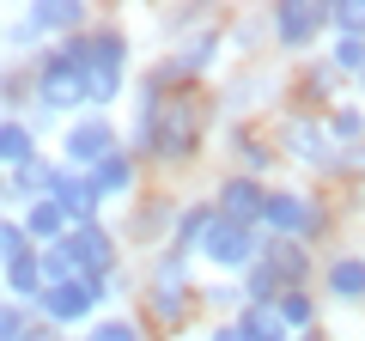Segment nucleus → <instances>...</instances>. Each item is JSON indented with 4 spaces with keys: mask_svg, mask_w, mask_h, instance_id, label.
Wrapping results in <instances>:
<instances>
[{
    "mask_svg": "<svg viewBox=\"0 0 365 341\" xmlns=\"http://www.w3.org/2000/svg\"><path fill=\"white\" fill-rule=\"evenodd\" d=\"M195 146H201V110H195V98H182V92L165 98V86L146 79L140 110H134V153H146L153 165L170 170V165H189Z\"/></svg>",
    "mask_w": 365,
    "mask_h": 341,
    "instance_id": "nucleus-1",
    "label": "nucleus"
},
{
    "mask_svg": "<svg viewBox=\"0 0 365 341\" xmlns=\"http://www.w3.org/2000/svg\"><path fill=\"white\" fill-rule=\"evenodd\" d=\"M311 268H317V256H311L304 244H292V238H262L256 268L244 275V299H250V305H274L280 292L304 287V280H311Z\"/></svg>",
    "mask_w": 365,
    "mask_h": 341,
    "instance_id": "nucleus-2",
    "label": "nucleus"
},
{
    "mask_svg": "<svg viewBox=\"0 0 365 341\" xmlns=\"http://www.w3.org/2000/svg\"><path fill=\"white\" fill-rule=\"evenodd\" d=\"M274 153H287L292 165L317 170V177H335L341 170V146H335V134H329L323 110H292V116L280 122V134H274Z\"/></svg>",
    "mask_w": 365,
    "mask_h": 341,
    "instance_id": "nucleus-3",
    "label": "nucleus"
},
{
    "mask_svg": "<svg viewBox=\"0 0 365 341\" xmlns=\"http://www.w3.org/2000/svg\"><path fill=\"white\" fill-rule=\"evenodd\" d=\"M86 79H91V116H104V104H116L122 79H128V37H122V25L86 31Z\"/></svg>",
    "mask_w": 365,
    "mask_h": 341,
    "instance_id": "nucleus-4",
    "label": "nucleus"
},
{
    "mask_svg": "<svg viewBox=\"0 0 365 341\" xmlns=\"http://www.w3.org/2000/svg\"><path fill=\"white\" fill-rule=\"evenodd\" d=\"M189 305H195V287H189V256H182V250H158L153 268H146V311H153L158 323L182 329Z\"/></svg>",
    "mask_w": 365,
    "mask_h": 341,
    "instance_id": "nucleus-5",
    "label": "nucleus"
},
{
    "mask_svg": "<svg viewBox=\"0 0 365 341\" xmlns=\"http://www.w3.org/2000/svg\"><path fill=\"white\" fill-rule=\"evenodd\" d=\"M110 287H116V280L73 275V280H61V287H43V299L31 305V311H37V323H49V329H73V323H91V317L110 305Z\"/></svg>",
    "mask_w": 365,
    "mask_h": 341,
    "instance_id": "nucleus-6",
    "label": "nucleus"
},
{
    "mask_svg": "<svg viewBox=\"0 0 365 341\" xmlns=\"http://www.w3.org/2000/svg\"><path fill=\"white\" fill-rule=\"evenodd\" d=\"M195 256L207 268H220V275H250L256 256H262V232H256V225H232V220L213 213L207 232H201V244H195Z\"/></svg>",
    "mask_w": 365,
    "mask_h": 341,
    "instance_id": "nucleus-7",
    "label": "nucleus"
},
{
    "mask_svg": "<svg viewBox=\"0 0 365 341\" xmlns=\"http://www.w3.org/2000/svg\"><path fill=\"white\" fill-rule=\"evenodd\" d=\"M323 225H329V208L317 195H304V189H268V201H262V232L268 238L304 244V238H317Z\"/></svg>",
    "mask_w": 365,
    "mask_h": 341,
    "instance_id": "nucleus-8",
    "label": "nucleus"
},
{
    "mask_svg": "<svg viewBox=\"0 0 365 341\" xmlns=\"http://www.w3.org/2000/svg\"><path fill=\"white\" fill-rule=\"evenodd\" d=\"M116 146H122V134H116V122H110V116H73L61 128V165L79 170V177H91Z\"/></svg>",
    "mask_w": 365,
    "mask_h": 341,
    "instance_id": "nucleus-9",
    "label": "nucleus"
},
{
    "mask_svg": "<svg viewBox=\"0 0 365 341\" xmlns=\"http://www.w3.org/2000/svg\"><path fill=\"white\" fill-rule=\"evenodd\" d=\"M323 31H335V25H329V6H317V0H280L268 13V37L280 49H311Z\"/></svg>",
    "mask_w": 365,
    "mask_h": 341,
    "instance_id": "nucleus-10",
    "label": "nucleus"
},
{
    "mask_svg": "<svg viewBox=\"0 0 365 341\" xmlns=\"http://www.w3.org/2000/svg\"><path fill=\"white\" fill-rule=\"evenodd\" d=\"M61 244H67V256H73V268H79L86 280H116L122 244H116V232H110V225H79V232H67Z\"/></svg>",
    "mask_w": 365,
    "mask_h": 341,
    "instance_id": "nucleus-11",
    "label": "nucleus"
},
{
    "mask_svg": "<svg viewBox=\"0 0 365 341\" xmlns=\"http://www.w3.org/2000/svg\"><path fill=\"white\" fill-rule=\"evenodd\" d=\"M213 55H220V25H201L195 37L189 43H177V49L165 55V61H158V86H182V79H195V73H207L213 67Z\"/></svg>",
    "mask_w": 365,
    "mask_h": 341,
    "instance_id": "nucleus-12",
    "label": "nucleus"
},
{
    "mask_svg": "<svg viewBox=\"0 0 365 341\" xmlns=\"http://www.w3.org/2000/svg\"><path fill=\"white\" fill-rule=\"evenodd\" d=\"M262 201H268V183H256L244 170L220 177V189H213V213L232 225H256V232H262Z\"/></svg>",
    "mask_w": 365,
    "mask_h": 341,
    "instance_id": "nucleus-13",
    "label": "nucleus"
},
{
    "mask_svg": "<svg viewBox=\"0 0 365 341\" xmlns=\"http://www.w3.org/2000/svg\"><path fill=\"white\" fill-rule=\"evenodd\" d=\"M49 201L67 213V225H104V195L91 189V177H79V170H67L61 165V177H55V189H49Z\"/></svg>",
    "mask_w": 365,
    "mask_h": 341,
    "instance_id": "nucleus-14",
    "label": "nucleus"
},
{
    "mask_svg": "<svg viewBox=\"0 0 365 341\" xmlns=\"http://www.w3.org/2000/svg\"><path fill=\"white\" fill-rule=\"evenodd\" d=\"M91 189L104 195V208H110V201H128L134 189H140V153H134V146H116L104 165L91 170Z\"/></svg>",
    "mask_w": 365,
    "mask_h": 341,
    "instance_id": "nucleus-15",
    "label": "nucleus"
},
{
    "mask_svg": "<svg viewBox=\"0 0 365 341\" xmlns=\"http://www.w3.org/2000/svg\"><path fill=\"white\" fill-rule=\"evenodd\" d=\"M323 292L335 305H365V250H341L323 263Z\"/></svg>",
    "mask_w": 365,
    "mask_h": 341,
    "instance_id": "nucleus-16",
    "label": "nucleus"
},
{
    "mask_svg": "<svg viewBox=\"0 0 365 341\" xmlns=\"http://www.w3.org/2000/svg\"><path fill=\"white\" fill-rule=\"evenodd\" d=\"M31 25H37L43 37L67 43V37H79V31H91V13H86V0H37V6H31Z\"/></svg>",
    "mask_w": 365,
    "mask_h": 341,
    "instance_id": "nucleus-17",
    "label": "nucleus"
},
{
    "mask_svg": "<svg viewBox=\"0 0 365 341\" xmlns=\"http://www.w3.org/2000/svg\"><path fill=\"white\" fill-rule=\"evenodd\" d=\"M55 177H61V158H31V165H19V170H6V195L19 201V208H31V201H49V189H55Z\"/></svg>",
    "mask_w": 365,
    "mask_h": 341,
    "instance_id": "nucleus-18",
    "label": "nucleus"
},
{
    "mask_svg": "<svg viewBox=\"0 0 365 341\" xmlns=\"http://www.w3.org/2000/svg\"><path fill=\"white\" fill-rule=\"evenodd\" d=\"M0 287H6V299H13V305H37L43 299V250L13 256V263L0 268Z\"/></svg>",
    "mask_w": 365,
    "mask_h": 341,
    "instance_id": "nucleus-19",
    "label": "nucleus"
},
{
    "mask_svg": "<svg viewBox=\"0 0 365 341\" xmlns=\"http://www.w3.org/2000/svg\"><path fill=\"white\" fill-rule=\"evenodd\" d=\"M19 220H25V238L37 250H49V244H61L73 225H67V213L55 208V201H31V208H19Z\"/></svg>",
    "mask_w": 365,
    "mask_h": 341,
    "instance_id": "nucleus-20",
    "label": "nucleus"
},
{
    "mask_svg": "<svg viewBox=\"0 0 365 341\" xmlns=\"http://www.w3.org/2000/svg\"><path fill=\"white\" fill-rule=\"evenodd\" d=\"M37 158V128L25 116H0V170H19Z\"/></svg>",
    "mask_w": 365,
    "mask_h": 341,
    "instance_id": "nucleus-21",
    "label": "nucleus"
},
{
    "mask_svg": "<svg viewBox=\"0 0 365 341\" xmlns=\"http://www.w3.org/2000/svg\"><path fill=\"white\" fill-rule=\"evenodd\" d=\"M323 122H329V134H335V146H359L365 141V104H353V98L323 104Z\"/></svg>",
    "mask_w": 365,
    "mask_h": 341,
    "instance_id": "nucleus-22",
    "label": "nucleus"
},
{
    "mask_svg": "<svg viewBox=\"0 0 365 341\" xmlns=\"http://www.w3.org/2000/svg\"><path fill=\"white\" fill-rule=\"evenodd\" d=\"M274 311H280L287 335H311V329H317V292H311V287H292V292L274 299Z\"/></svg>",
    "mask_w": 365,
    "mask_h": 341,
    "instance_id": "nucleus-23",
    "label": "nucleus"
},
{
    "mask_svg": "<svg viewBox=\"0 0 365 341\" xmlns=\"http://www.w3.org/2000/svg\"><path fill=\"white\" fill-rule=\"evenodd\" d=\"M232 323L244 329V341H292V335H287V323H280V311H274V305H244V311H237Z\"/></svg>",
    "mask_w": 365,
    "mask_h": 341,
    "instance_id": "nucleus-24",
    "label": "nucleus"
},
{
    "mask_svg": "<svg viewBox=\"0 0 365 341\" xmlns=\"http://www.w3.org/2000/svg\"><path fill=\"white\" fill-rule=\"evenodd\" d=\"M329 25H335V37H359L365 43V0H335V6H329Z\"/></svg>",
    "mask_w": 365,
    "mask_h": 341,
    "instance_id": "nucleus-25",
    "label": "nucleus"
},
{
    "mask_svg": "<svg viewBox=\"0 0 365 341\" xmlns=\"http://www.w3.org/2000/svg\"><path fill=\"white\" fill-rule=\"evenodd\" d=\"M86 341H140V317H98V323L86 329Z\"/></svg>",
    "mask_w": 365,
    "mask_h": 341,
    "instance_id": "nucleus-26",
    "label": "nucleus"
},
{
    "mask_svg": "<svg viewBox=\"0 0 365 341\" xmlns=\"http://www.w3.org/2000/svg\"><path fill=\"white\" fill-rule=\"evenodd\" d=\"M25 250H37L25 238V220H19V213H0V268L13 263V256H25Z\"/></svg>",
    "mask_w": 365,
    "mask_h": 341,
    "instance_id": "nucleus-27",
    "label": "nucleus"
},
{
    "mask_svg": "<svg viewBox=\"0 0 365 341\" xmlns=\"http://www.w3.org/2000/svg\"><path fill=\"white\" fill-rule=\"evenodd\" d=\"M31 323H37V311H31V305H0V341H25L31 335Z\"/></svg>",
    "mask_w": 365,
    "mask_h": 341,
    "instance_id": "nucleus-28",
    "label": "nucleus"
},
{
    "mask_svg": "<svg viewBox=\"0 0 365 341\" xmlns=\"http://www.w3.org/2000/svg\"><path fill=\"white\" fill-rule=\"evenodd\" d=\"M274 158H280V153H274L268 141H250V153H244V177H256V183H262V170H268Z\"/></svg>",
    "mask_w": 365,
    "mask_h": 341,
    "instance_id": "nucleus-29",
    "label": "nucleus"
},
{
    "mask_svg": "<svg viewBox=\"0 0 365 341\" xmlns=\"http://www.w3.org/2000/svg\"><path fill=\"white\" fill-rule=\"evenodd\" d=\"M6 43H13V49H31V43H43V31L31 25V13H25V19H13V25H6Z\"/></svg>",
    "mask_w": 365,
    "mask_h": 341,
    "instance_id": "nucleus-30",
    "label": "nucleus"
},
{
    "mask_svg": "<svg viewBox=\"0 0 365 341\" xmlns=\"http://www.w3.org/2000/svg\"><path fill=\"white\" fill-rule=\"evenodd\" d=\"M207 341H244V329H237V323H213Z\"/></svg>",
    "mask_w": 365,
    "mask_h": 341,
    "instance_id": "nucleus-31",
    "label": "nucleus"
},
{
    "mask_svg": "<svg viewBox=\"0 0 365 341\" xmlns=\"http://www.w3.org/2000/svg\"><path fill=\"white\" fill-rule=\"evenodd\" d=\"M353 92H359V98H365V61H359V73H353Z\"/></svg>",
    "mask_w": 365,
    "mask_h": 341,
    "instance_id": "nucleus-32",
    "label": "nucleus"
},
{
    "mask_svg": "<svg viewBox=\"0 0 365 341\" xmlns=\"http://www.w3.org/2000/svg\"><path fill=\"white\" fill-rule=\"evenodd\" d=\"M292 341H329V335H323V329H311V335H292Z\"/></svg>",
    "mask_w": 365,
    "mask_h": 341,
    "instance_id": "nucleus-33",
    "label": "nucleus"
},
{
    "mask_svg": "<svg viewBox=\"0 0 365 341\" xmlns=\"http://www.w3.org/2000/svg\"><path fill=\"white\" fill-rule=\"evenodd\" d=\"M0 201H13V195H6V170H0Z\"/></svg>",
    "mask_w": 365,
    "mask_h": 341,
    "instance_id": "nucleus-34",
    "label": "nucleus"
},
{
    "mask_svg": "<svg viewBox=\"0 0 365 341\" xmlns=\"http://www.w3.org/2000/svg\"><path fill=\"white\" fill-rule=\"evenodd\" d=\"M49 341H67V335H61V329H55V335H49Z\"/></svg>",
    "mask_w": 365,
    "mask_h": 341,
    "instance_id": "nucleus-35",
    "label": "nucleus"
},
{
    "mask_svg": "<svg viewBox=\"0 0 365 341\" xmlns=\"http://www.w3.org/2000/svg\"><path fill=\"white\" fill-rule=\"evenodd\" d=\"M0 305H6V287H0Z\"/></svg>",
    "mask_w": 365,
    "mask_h": 341,
    "instance_id": "nucleus-36",
    "label": "nucleus"
}]
</instances>
